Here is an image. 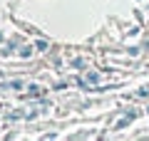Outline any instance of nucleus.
Listing matches in <instances>:
<instances>
[{"instance_id": "f257e3e1", "label": "nucleus", "mask_w": 149, "mask_h": 141, "mask_svg": "<svg viewBox=\"0 0 149 141\" xmlns=\"http://www.w3.org/2000/svg\"><path fill=\"white\" fill-rule=\"evenodd\" d=\"M5 87H10V89H20V87H22V82H17V79H15V82H8Z\"/></svg>"}]
</instances>
